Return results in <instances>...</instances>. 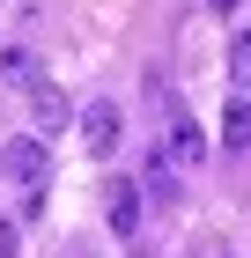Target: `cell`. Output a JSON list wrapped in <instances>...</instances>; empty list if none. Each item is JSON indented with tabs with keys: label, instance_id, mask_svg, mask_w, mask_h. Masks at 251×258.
<instances>
[{
	"label": "cell",
	"instance_id": "cell-1",
	"mask_svg": "<svg viewBox=\"0 0 251 258\" xmlns=\"http://www.w3.org/2000/svg\"><path fill=\"white\" fill-rule=\"evenodd\" d=\"M0 170H8L15 184H44V177H52V148H44L37 133H22V140L0 148Z\"/></svg>",
	"mask_w": 251,
	"mask_h": 258
},
{
	"label": "cell",
	"instance_id": "cell-2",
	"mask_svg": "<svg viewBox=\"0 0 251 258\" xmlns=\"http://www.w3.org/2000/svg\"><path fill=\"white\" fill-rule=\"evenodd\" d=\"M81 140H89V155H111L118 140H126V118H118V103H111V96L81 103Z\"/></svg>",
	"mask_w": 251,
	"mask_h": 258
},
{
	"label": "cell",
	"instance_id": "cell-3",
	"mask_svg": "<svg viewBox=\"0 0 251 258\" xmlns=\"http://www.w3.org/2000/svg\"><path fill=\"white\" fill-rule=\"evenodd\" d=\"M104 214H111V229H118V236H133V229H140V184L111 177V199H104Z\"/></svg>",
	"mask_w": 251,
	"mask_h": 258
},
{
	"label": "cell",
	"instance_id": "cell-4",
	"mask_svg": "<svg viewBox=\"0 0 251 258\" xmlns=\"http://www.w3.org/2000/svg\"><path fill=\"white\" fill-rule=\"evenodd\" d=\"M30 103H37V125H44V133H59V125H67V118H74V103H67V96H59V89H52V81H30Z\"/></svg>",
	"mask_w": 251,
	"mask_h": 258
},
{
	"label": "cell",
	"instance_id": "cell-5",
	"mask_svg": "<svg viewBox=\"0 0 251 258\" xmlns=\"http://www.w3.org/2000/svg\"><path fill=\"white\" fill-rule=\"evenodd\" d=\"M222 140H229V155H236V148H251V96H244V89L222 103Z\"/></svg>",
	"mask_w": 251,
	"mask_h": 258
},
{
	"label": "cell",
	"instance_id": "cell-6",
	"mask_svg": "<svg viewBox=\"0 0 251 258\" xmlns=\"http://www.w3.org/2000/svg\"><path fill=\"white\" fill-rule=\"evenodd\" d=\"M0 81H15V89H30V81H44L37 52H30V44H8V52H0Z\"/></svg>",
	"mask_w": 251,
	"mask_h": 258
},
{
	"label": "cell",
	"instance_id": "cell-7",
	"mask_svg": "<svg viewBox=\"0 0 251 258\" xmlns=\"http://www.w3.org/2000/svg\"><path fill=\"white\" fill-rule=\"evenodd\" d=\"M140 199H155V207H170V199H177V170H170V155H155V162H148V184H140Z\"/></svg>",
	"mask_w": 251,
	"mask_h": 258
},
{
	"label": "cell",
	"instance_id": "cell-8",
	"mask_svg": "<svg viewBox=\"0 0 251 258\" xmlns=\"http://www.w3.org/2000/svg\"><path fill=\"white\" fill-rule=\"evenodd\" d=\"M163 155H170V162H199V155H207L199 125H185V118H177V125H170V148H163Z\"/></svg>",
	"mask_w": 251,
	"mask_h": 258
},
{
	"label": "cell",
	"instance_id": "cell-9",
	"mask_svg": "<svg viewBox=\"0 0 251 258\" xmlns=\"http://www.w3.org/2000/svg\"><path fill=\"white\" fill-rule=\"evenodd\" d=\"M229 81H236V89H251V30H236V37H229Z\"/></svg>",
	"mask_w": 251,
	"mask_h": 258
},
{
	"label": "cell",
	"instance_id": "cell-10",
	"mask_svg": "<svg viewBox=\"0 0 251 258\" xmlns=\"http://www.w3.org/2000/svg\"><path fill=\"white\" fill-rule=\"evenodd\" d=\"M0 258H22L15 251V221H0Z\"/></svg>",
	"mask_w": 251,
	"mask_h": 258
},
{
	"label": "cell",
	"instance_id": "cell-11",
	"mask_svg": "<svg viewBox=\"0 0 251 258\" xmlns=\"http://www.w3.org/2000/svg\"><path fill=\"white\" fill-rule=\"evenodd\" d=\"M207 8H214V15H236V0H207Z\"/></svg>",
	"mask_w": 251,
	"mask_h": 258
}]
</instances>
